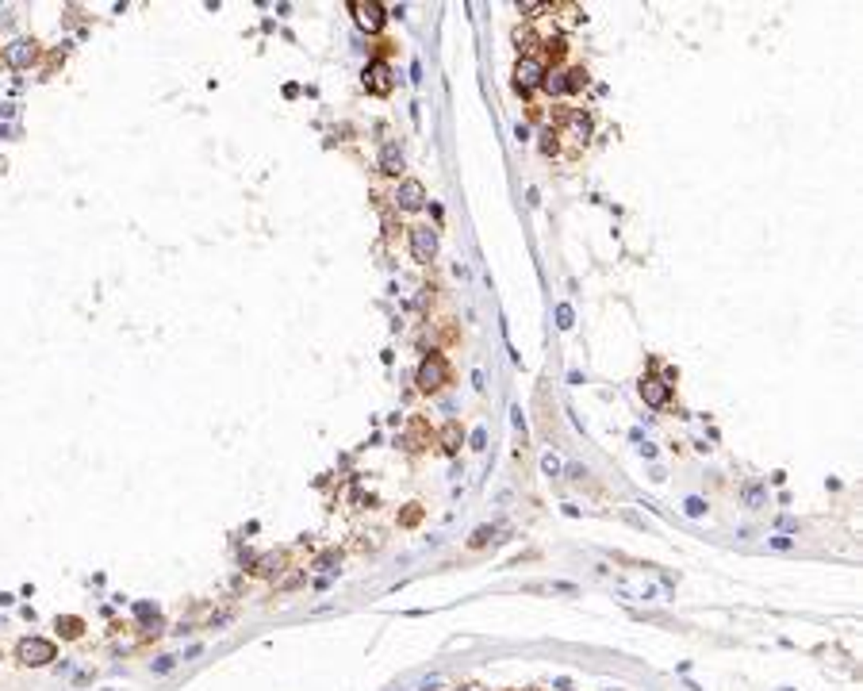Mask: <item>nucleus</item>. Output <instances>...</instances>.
I'll return each mask as SVG.
<instances>
[{
    "label": "nucleus",
    "mask_w": 863,
    "mask_h": 691,
    "mask_svg": "<svg viewBox=\"0 0 863 691\" xmlns=\"http://www.w3.org/2000/svg\"><path fill=\"white\" fill-rule=\"evenodd\" d=\"M794 542H791V538H786V534H775L771 538V549H791Z\"/></svg>",
    "instance_id": "24"
},
{
    "label": "nucleus",
    "mask_w": 863,
    "mask_h": 691,
    "mask_svg": "<svg viewBox=\"0 0 863 691\" xmlns=\"http://www.w3.org/2000/svg\"><path fill=\"white\" fill-rule=\"evenodd\" d=\"M483 442H488V434H483V430H472V446L483 450Z\"/></svg>",
    "instance_id": "27"
},
{
    "label": "nucleus",
    "mask_w": 863,
    "mask_h": 691,
    "mask_svg": "<svg viewBox=\"0 0 863 691\" xmlns=\"http://www.w3.org/2000/svg\"><path fill=\"white\" fill-rule=\"evenodd\" d=\"M564 50H568V43L561 39V35H556V39H549V43H545V54H549V58H553V62H561V58H564Z\"/></svg>",
    "instance_id": "19"
},
{
    "label": "nucleus",
    "mask_w": 863,
    "mask_h": 691,
    "mask_svg": "<svg viewBox=\"0 0 863 691\" xmlns=\"http://www.w3.org/2000/svg\"><path fill=\"white\" fill-rule=\"evenodd\" d=\"M365 89L373 92V97H387V92H392V65H387L384 58L368 62V70H365Z\"/></svg>",
    "instance_id": "7"
},
{
    "label": "nucleus",
    "mask_w": 863,
    "mask_h": 691,
    "mask_svg": "<svg viewBox=\"0 0 863 691\" xmlns=\"http://www.w3.org/2000/svg\"><path fill=\"white\" fill-rule=\"evenodd\" d=\"M545 62L542 58H534V54H522L518 58V65H515V89L518 92H534V89H542V81H545Z\"/></svg>",
    "instance_id": "3"
},
{
    "label": "nucleus",
    "mask_w": 863,
    "mask_h": 691,
    "mask_svg": "<svg viewBox=\"0 0 863 691\" xmlns=\"http://www.w3.org/2000/svg\"><path fill=\"white\" fill-rule=\"evenodd\" d=\"M54 657H58V649H54V641H46V638H23L20 646H16V660L27 665V668H43V665H50Z\"/></svg>",
    "instance_id": "2"
},
{
    "label": "nucleus",
    "mask_w": 863,
    "mask_h": 691,
    "mask_svg": "<svg viewBox=\"0 0 863 691\" xmlns=\"http://www.w3.org/2000/svg\"><path fill=\"white\" fill-rule=\"evenodd\" d=\"M683 511H687L691 518H703V515H706V504H703V499H698V496H691L687 504H683Z\"/></svg>",
    "instance_id": "20"
},
{
    "label": "nucleus",
    "mask_w": 863,
    "mask_h": 691,
    "mask_svg": "<svg viewBox=\"0 0 863 691\" xmlns=\"http://www.w3.org/2000/svg\"><path fill=\"white\" fill-rule=\"evenodd\" d=\"M54 630L62 633V638H81V630H84V622L81 619H73V614H58V622H54Z\"/></svg>",
    "instance_id": "14"
},
{
    "label": "nucleus",
    "mask_w": 863,
    "mask_h": 691,
    "mask_svg": "<svg viewBox=\"0 0 863 691\" xmlns=\"http://www.w3.org/2000/svg\"><path fill=\"white\" fill-rule=\"evenodd\" d=\"M641 400L649 403V407H664L671 400V384H668V376H644L641 381Z\"/></svg>",
    "instance_id": "8"
},
{
    "label": "nucleus",
    "mask_w": 863,
    "mask_h": 691,
    "mask_svg": "<svg viewBox=\"0 0 863 691\" xmlns=\"http://www.w3.org/2000/svg\"><path fill=\"white\" fill-rule=\"evenodd\" d=\"M341 561V553H338V549H326V553H322L319 557V561H315V569H322V572H334V565Z\"/></svg>",
    "instance_id": "18"
},
{
    "label": "nucleus",
    "mask_w": 863,
    "mask_h": 691,
    "mask_svg": "<svg viewBox=\"0 0 863 691\" xmlns=\"http://www.w3.org/2000/svg\"><path fill=\"white\" fill-rule=\"evenodd\" d=\"M173 665H177V657H161V660H158V665H154V668H158V672H169V668H173Z\"/></svg>",
    "instance_id": "25"
},
{
    "label": "nucleus",
    "mask_w": 863,
    "mask_h": 691,
    "mask_svg": "<svg viewBox=\"0 0 863 691\" xmlns=\"http://www.w3.org/2000/svg\"><path fill=\"white\" fill-rule=\"evenodd\" d=\"M277 565H280V557H277V553H269V557H261V561H258V572L269 576V572H277Z\"/></svg>",
    "instance_id": "22"
},
{
    "label": "nucleus",
    "mask_w": 863,
    "mask_h": 691,
    "mask_svg": "<svg viewBox=\"0 0 863 691\" xmlns=\"http://www.w3.org/2000/svg\"><path fill=\"white\" fill-rule=\"evenodd\" d=\"M403 154H400V146L395 143H384L380 146V173H387V177H400L403 173Z\"/></svg>",
    "instance_id": "10"
},
{
    "label": "nucleus",
    "mask_w": 863,
    "mask_h": 691,
    "mask_svg": "<svg viewBox=\"0 0 863 691\" xmlns=\"http://www.w3.org/2000/svg\"><path fill=\"white\" fill-rule=\"evenodd\" d=\"M518 12H529V16H534V12H545V4H529V0H526V4H518Z\"/></svg>",
    "instance_id": "26"
},
{
    "label": "nucleus",
    "mask_w": 863,
    "mask_h": 691,
    "mask_svg": "<svg viewBox=\"0 0 863 691\" xmlns=\"http://www.w3.org/2000/svg\"><path fill=\"white\" fill-rule=\"evenodd\" d=\"M491 538H495V530H491V526H480V530H472V538H468V549H483V545L491 542Z\"/></svg>",
    "instance_id": "16"
},
{
    "label": "nucleus",
    "mask_w": 863,
    "mask_h": 691,
    "mask_svg": "<svg viewBox=\"0 0 863 691\" xmlns=\"http://www.w3.org/2000/svg\"><path fill=\"white\" fill-rule=\"evenodd\" d=\"M419 518H422V507H407L403 515H400V523L403 526H419Z\"/></svg>",
    "instance_id": "21"
},
{
    "label": "nucleus",
    "mask_w": 863,
    "mask_h": 691,
    "mask_svg": "<svg viewBox=\"0 0 863 691\" xmlns=\"http://www.w3.org/2000/svg\"><path fill=\"white\" fill-rule=\"evenodd\" d=\"M4 62L12 65V70H31V65L39 62V43L35 39H12L4 46Z\"/></svg>",
    "instance_id": "5"
},
{
    "label": "nucleus",
    "mask_w": 863,
    "mask_h": 691,
    "mask_svg": "<svg viewBox=\"0 0 863 691\" xmlns=\"http://www.w3.org/2000/svg\"><path fill=\"white\" fill-rule=\"evenodd\" d=\"M414 384L422 388V392H438V388L449 384V361H445L441 354H426L419 361V373H414Z\"/></svg>",
    "instance_id": "1"
},
{
    "label": "nucleus",
    "mask_w": 863,
    "mask_h": 691,
    "mask_svg": "<svg viewBox=\"0 0 863 691\" xmlns=\"http://www.w3.org/2000/svg\"><path fill=\"white\" fill-rule=\"evenodd\" d=\"M556 319H561V327H572V308L561 304V308H556Z\"/></svg>",
    "instance_id": "23"
},
{
    "label": "nucleus",
    "mask_w": 863,
    "mask_h": 691,
    "mask_svg": "<svg viewBox=\"0 0 863 691\" xmlns=\"http://www.w3.org/2000/svg\"><path fill=\"white\" fill-rule=\"evenodd\" d=\"M741 496H744V504H748V507H764V499H767V488L760 484V480H748Z\"/></svg>",
    "instance_id": "13"
},
{
    "label": "nucleus",
    "mask_w": 863,
    "mask_h": 691,
    "mask_svg": "<svg viewBox=\"0 0 863 691\" xmlns=\"http://www.w3.org/2000/svg\"><path fill=\"white\" fill-rule=\"evenodd\" d=\"M564 77H568V92H580V89H587V70H568Z\"/></svg>",
    "instance_id": "17"
},
{
    "label": "nucleus",
    "mask_w": 863,
    "mask_h": 691,
    "mask_svg": "<svg viewBox=\"0 0 863 691\" xmlns=\"http://www.w3.org/2000/svg\"><path fill=\"white\" fill-rule=\"evenodd\" d=\"M395 204L403 207V212H419V207L426 204V185L414 181V177H407V181L400 185V196H395Z\"/></svg>",
    "instance_id": "9"
},
{
    "label": "nucleus",
    "mask_w": 863,
    "mask_h": 691,
    "mask_svg": "<svg viewBox=\"0 0 863 691\" xmlns=\"http://www.w3.org/2000/svg\"><path fill=\"white\" fill-rule=\"evenodd\" d=\"M349 12H353L357 27L368 31V35H376L384 27V20H387V8L376 4V0H353V4H349Z\"/></svg>",
    "instance_id": "4"
},
{
    "label": "nucleus",
    "mask_w": 863,
    "mask_h": 691,
    "mask_svg": "<svg viewBox=\"0 0 863 691\" xmlns=\"http://www.w3.org/2000/svg\"><path fill=\"white\" fill-rule=\"evenodd\" d=\"M564 119H568V127H572V131H576V135H580V138H587V135H591V119H587L583 111H568Z\"/></svg>",
    "instance_id": "15"
},
{
    "label": "nucleus",
    "mask_w": 863,
    "mask_h": 691,
    "mask_svg": "<svg viewBox=\"0 0 863 691\" xmlns=\"http://www.w3.org/2000/svg\"><path fill=\"white\" fill-rule=\"evenodd\" d=\"M542 89L549 92V97H564V92H568V77H564L561 70H553V73H545Z\"/></svg>",
    "instance_id": "12"
},
{
    "label": "nucleus",
    "mask_w": 863,
    "mask_h": 691,
    "mask_svg": "<svg viewBox=\"0 0 863 691\" xmlns=\"http://www.w3.org/2000/svg\"><path fill=\"white\" fill-rule=\"evenodd\" d=\"M438 446H441L445 453H457V450L464 446V430H461V423H445V427L438 430Z\"/></svg>",
    "instance_id": "11"
},
{
    "label": "nucleus",
    "mask_w": 863,
    "mask_h": 691,
    "mask_svg": "<svg viewBox=\"0 0 863 691\" xmlns=\"http://www.w3.org/2000/svg\"><path fill=\"white\" fill-rule=\"evenodd\" d=\"M411 254H414V261H434V254H438V231L434 227H411Z\"/></svg>",
    "instance_id": "6"
}]
</instances>
